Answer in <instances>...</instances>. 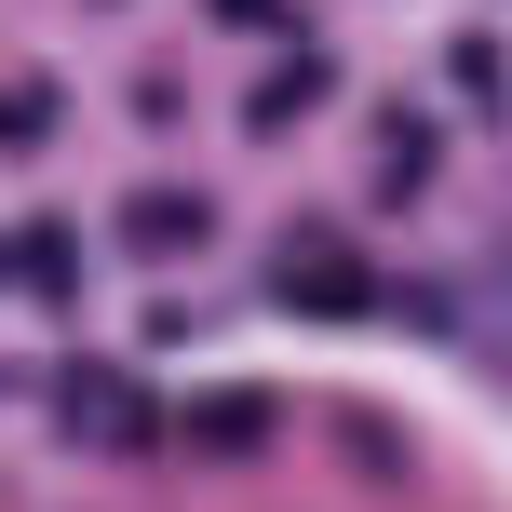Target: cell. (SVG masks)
I'll return each instance as SVG.
<instances>
[{
	"mask_svg": "<svg viewBox=\"0 0 512 512\" xmlns=\"http://www.w3.org/2000/svg\"><path fill=\"white\" fill-rule=\"evenodd\" d=\"M216 14H283V0H216Z\"/></svg>",
	"mask_w": 512,
	"mask_h": 512,
	"instance_id": "6da1fadb",
	"label": "cell"
}]
</instances>
